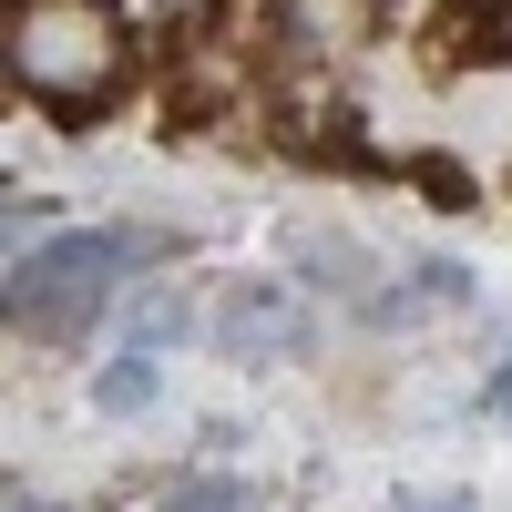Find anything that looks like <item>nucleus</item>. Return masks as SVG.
<instances>
[{
	"label": "nucleus",
	"instance_id": "obj_1",
	"mask_svg": "<svg viewBox=\"0 0 512 512\" xmlns=\"http://www.w3.org/2000/svg\"><path fill=\"white\" fill-rule=\"evenodd\" d=\"M11 82L52 113H103L134 82V31L113 0H11Z\"/></svg>",
	"mask_w": 512,
	"mask_h": 512
},
{
	"label": "nucleus",
	"instance_id": "obj_2",
	"mask_svg": "<svg viewBox=\"0 0 512 512\" xmlns=\"http://www.w3.org/2000/svg\"><path fill=\"white\" fill-rule=\"evenodd\" d=\"M144 256H164V246L154 236H123V226H72V236L31 246L21 267L0 277V318H11L21 338H41V349H72V338L113 308L123 267H144Z\"/></svg>",
	"mask_w": 512,
	"mask_h": 512
},
{
	"label": "nucleus",
	"instance_id": "obj_3",
	"mask_svg": "<svg viewBox=\"0 0 512 512\" xmlns=\"http://www.w3.org/2000/svg\"><path fill=\"white\" fill-rule=\"evenodd\" d=\"M216 349H236V359H297V349H308V297H297L287 277H236L226 308H216Z\"/></svg>",
	"mask_w": 512,
	"mask_h": 512
},
{
	"label": "nucleus",
	"instance_id": "obj_4",
	"mask_svg": "<svg viewBox=\"0 0 512 512\" xmlns=\"http://www.w3.org/2000/svg\"><path fill=\"white\" fill-rule=\"evenodd\" d=\"M431 52L451 72L512 62V0H441V11H431Z\"/></svg>",
	"mask_w": 512,
	"mask_h": 512
},
{
	"label": "nucleus",
	"instance_id": "obj_5",
	"mask_svg": "<svg viewBox=\"0 0 512 512\" xmlns=\"http://www.w3.org/2000/svg\"><path fill=\"white\" fill-rule=\"evenodd\" d=\"M451 308H461V267H441V256H431V267H410V277H390V287L369 297L379 328H431V318H451Z\"/></svg>",
	"mask_w": 512,
	"mask_h": 512
},
{
	"label": "nucleus",
	"instance_id": "obj_6",
	"mask_svg": "<svg viewBox=\"0 0 512 512\" xmlns=\"http://www.w3.org/2000/svg\"><path fill=\"white\" fill-rule=\"evenodd\" d=\"M154 390H164L154 349H123V359H103V369H93V410H103V420H144V410H154Z\"/></svg>",
	"mask_w": 512,
	"mask_h": 512
},
{
	"label": "nucleus",
	"instance_id": "obj_7",
	"mask_svg": "<svg viewBox=\"0 0 512 512\" xmlns=\"http://www.w3.org/2000/svg\"><path fill=\"white\" fill-rule=\"evenodd\" d=\"M134 338H144V349H154V338H164V349H175V338H195V297H185V287L134 297Z\"/></svg>",
	"mask_w": 512,
	"mask_h": 512
},
{
	"label": "nucleus",
	"instance_id": "obj_8",
	"mask_svg": "<svg viewBox=\"0 0 512 512\" xmlns=\"http://www.w3.org/2000/svg\"><path fill=\"white\" fill-rule=\"evenodd\" d=\"M164 512H246V492H236V482H175Z\"/></svg>",
	"mask_w": 512,
	"mask_h": 512
},
{
	"label": "nucleus",
	"instance_id": "obj_9",
	"mask_svg": "<svg viewBox=\"0 0 512 512\" xmlns=\"http://www.w3.org/2000/svg\"><path fill=\"white\" fill-rule=\"evenodd\" d=\"M390 512H472V502H461V492H400Z\"/></svg>",
	"mask_w": 512,
	"mask_h": 512
},
{
	"label": "nucleus",
	"instance_id": "obj_10",
	"mask_svg": "<svg viewBox=\"0 0 512 512\" xmlns=\"http://www.w3.org/2000/svg\"><path fill=\"white\" fill-rule=\"evenodd\" d=\"M492 420L512 431V369H492Z\"/></svg>",
	"mask_w": 512,
	"mask_h": 512
},
{
	"label": "nucleus",
	"instance_id": "obj_11",
	"mask_svg": "<svg viewBox=\"0 0 512 512\" xmlns=\"http://www.w3.org/2000/svg\"><path fill=\"white\" fill-rule=\"evenodd\" d=\"M0 72H11V21H0Z\"/></svg>",
	"mask_w": 512,
	"mask_h": 512
},
{
	"label": "nucleus",
	"instance_id": "obj_12",
	"mask_svg": "<svg viewBox=\"0 0 512 512\" xmlns=\"http://www.w3.org/2000/svg\"><path fill=\"white\" fill-rule=\"evenodd\" d=\"M21 512H62V502H21Z\"/></svg>",
	"mask_w": 512,
	"mask_h": 512
}]
</instances>
